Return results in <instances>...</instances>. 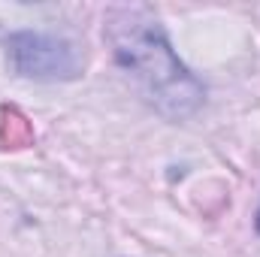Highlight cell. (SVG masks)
<instances>
[{"label":"cell","mask_w":260,"mask_h":257,"mask_svg":"<svg viewBox=\"0 0 260 257\" xmlns=\"http://www.w3.org/2000/svg\"><path fill=\"white\" fill-rule=\"evenodd\" d=\"M106 34L115 46L118 64L164 115L185 118L200 106L203 85L176 58L157 18H151L145 9H112Z\"/></svg>","instance_id":"6da1fadb"},{"label":"cell","mask_w":260,"mask_h":257,"mask_svg":"<svg viewBox=\"0 0 260 257\" xmlns=\"http://www.w3.org/2000/svg\"><path fill=\"white\" fill-rule=\"evenodd\" d=\"M6 46H9V61L18 76L64 82V79H76L82 73V58H79L76 46L67 43L64 37L21 30V34H12Z\"/></svg>","instance_id":"7a4b0ae2"},{"label":"cell","mask_w":260,"mask_h":257,"mask_svg":"<svg viewBox=\"0 0 260 257\" xmlns=\"http://www.w3.org/2000/svg\"><path fill=\"white\" fill-rule=\"evenodd\" d=\"M30 139H34L30 121L15 106H3L0 109V148H21Z\"/></svg>","instance_id":"3957f363"}]
</instances>
